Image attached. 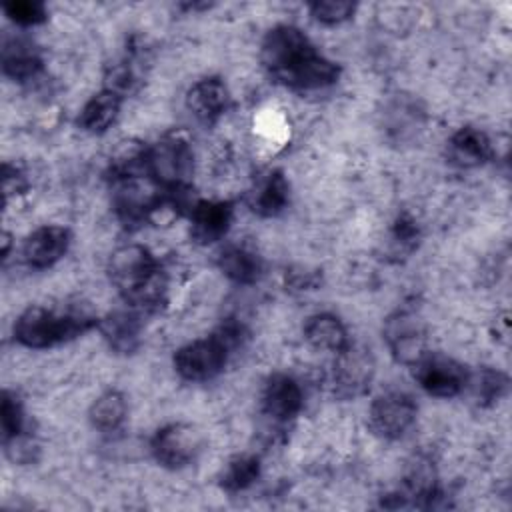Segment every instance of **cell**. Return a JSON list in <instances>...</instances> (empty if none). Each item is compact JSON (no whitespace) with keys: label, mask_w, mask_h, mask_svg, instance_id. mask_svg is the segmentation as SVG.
Instances as JSON below:
<instances>
[{"label":"cell","mask_w":512,"mask_h":512,"mask_svg":"<svg viewBox=\"0 0 512 512\" xmlns=\"http://www.w3.org/2000/svg\"><path fill=\"white\" fill-rule=\"evenodd\" d=\"M244 340V326L228 318L210 336L180 346L174 354V370L188 382H208L226 368L232 350L240 348Z\"/></svg>","instance_id":"obj_3"},{"label":"cell","mask_w":512,"mask_h":512,"mask_svg":"<svg viewBox=\"0 0 512 512\" xmlns=\"http://www.w3.org/2000/svg\"><path fill=\"white\" fill-rule=\"evenodd\" d=\"M506 384H508V380H506V376L500 370L484 368L476 376H472V378L468 376L466 388L468 386L472 388L474 400L478 404H492V402H496L504 394Z\"/></svg>","instance_id":"obj_24"},{"label":"cell","mask_w":512,"mask_h":512,"mask_svg":"<svg viewBox=\"0 0 512 512\" xmlns=\"http://www.w3.org/2000/svg\"><path fill=\"white\" fill-rule=\"evenodd\" d=\"M290 202V184L282 170H270L256 178L248 192V206L262 218L278 216Z\"/></svg>","instance_id":"obj_17"},{"label":"cell","mask_w":512,"mask_h":512,"mask_svg":"<svg viewBox=\"0 0 512 512\" xmlns=\"http://www.w3.org/2000/svg\"><path fill=\"white\" fill-rule=\"evenodd\" d=\"M234 218L228 200H198L190 206V234L198 244L222 240Z\"/></svg>","instance_id":"obj_13"},{"label":"cell","mask_w":512,"mask_h":512,"mask_svg":"<svg viewBox=\"0 0 512 512\" xmlns=\"http://www.w3.org/2000/svg\"><path fill=\"white\" fill-rule=\"evenodd\" d=\"M142 312L134 308H120L108 312L100 322V334L116 354H132L142 338Z\"/></svg>","instance_id":"obj_15"},{"label":"cell","mask_w":512,"mask_h":512,"mask_svg":"<svg viewBox=\"0 0 512 512\" xmlns=\"http://www.w3.org/2000/svg\"><path fill=\"white\" fill-rule=\"evenodd\" d=\"M218 270L232 282L248 286L254 284L262 274L260 256L242 244H228L218 252Z\"/></svg>","instance_id":"obj_20"},{"label":"cell","mask_w":512,"mask_h":512,"mask_svg":"<svg viewBox=\"0 0 512 512\" xmlns=\"http://www.w3.org/2000/svg\"><path fill=\"white\" fill-rule=\"evenodd\" d=\"M418 408L414 398L402 390H388L376 396L368 408V426L382 440H400L416 424Z\"/></svg>","instance_id":"obj_6"},{"label":"cell","mask_w":512,"mask_h":512,"mask_svg":"<svg viewBox=\"0 0 512 512\" xmlns=\"http://www.w3.org/2000/svg\"><path fill=\"white\" fill-rule=\"evenodd\" d=\"M4 14L18 26H38L48 18L46 6L36 0H10L4 4Z\"/></svg>","instance_id":"obj_26"},{"label":"cell","mask_w":512,"mask_h":512,"mask_svg":"<svg viewBox=\"0 0 512 512\" xmlns=\"http://www.w3.org/2000/svg\"><path fill=\"white\" fill-rule=\"evenodd\" d=\"M418 386L434 398H454L464 392L468 372L460 362L442 354H426L412 366Z\"/></svg>","instance_id":"obj_10"},{"label":"cell","mask_w":512,"mask_h":512,"mask_svg":"<svg viewBox=\"0 0 512 512\" xmlns=\"http://www.w3.org/2000/svg\"><path fill=\"white\" fill-rule=\"evenodd\" d=\"M260 60L266 72L292 90H320L340 76L336 62L326 58L296 26L270 28L260 44Z\"/></svg>","instance_id":"obj_1"},{"label":"cell","mask_w":512,"mask_h":512,"mask_svg":"<svg viewBox=\"0 0 512 512\" xmlns=\"http://www.w3.org/2000/svg\"><path fill=\"white\" fill-rule=\"evenodd\" d=\"M108 274L126 304L138 312H156L168 300V274L142 244H124L108 260Z\"/></svg>","instance_id":"obj_2"},{"label":"cell","mask_w":512,"mask_h":512,"mask_svg":"<svg viewBox=\"0 0 512 512\" xmlns=\"http://www.w3.org/2000/svg\"><path fill=\"white\" fill-rule=\"evenodd\" d=\"M260 476V460L254 454H238L220 472L222 490L234 494L250 488Z\"/></svg>","instance_id":"obj_23"},{"label":"cell","mask_w":512,"mask_h":512,"mask_svg":"<svg viewBox=\"0 0 512 512\" xmlns=\"http://www.w3.org/2000/svg\"><path fill=\"white\" fill-rule=\"evenodd\" d=\"M312 16L326 24V26H336L352 18L356 12V4L352 2H340V0H326V2H314L310 4Z\"/></svg>","instance_id":"obj_27"},{"label":"cell","mask_w":512,"mask_h":512,"mask_svg":"<svg viewBox=\"0 0 512 512\" xmlns=\"http://www.w3.org/2000/svg\"><path fill=\"white\" fill-rule=\"evenodd\" d=\"M302 406L304 390L294 376L286 372H276L264 382L260 394V408L270 422L286 424L300 414Z\"/></svg>","instance_id":"obj_11"},{"label":"cell","mask_w":512,"mask_h":512,"mask_svg":"<svg viewBox=\"0 0 512 512\" xmlns=\"http://www.w3.org/2000/svg\"><path fill=\"white\" fill-rule=\"evenodd\" d=\"M376 372L374 356L368 348L348 344L336 354L332 364V386L342 398H358L368 392Z\"/></svg>","instance_id":"obj_9"},{"label":"cell","mask_w":512,"mask_h":512,"mask_svg":"<svg viewBox=\"0 0 512 512\" xmlns=\"http://www.w3.org/2000/svg\"><path fill=\"white\" fill-rule=\"evenodd\" d=\"M304 340L320 352H342L348 344V330L344 326V322L330 312H318L306 318L304 328H302Z\"/></svg>","instance_id":"obj_18"},{"label":"cell","mask_w":512,"mask_h":512,"mask_svg":"<svg viewBox=\"0 0 512 512\" xmlns=\"http://www.w3.org/2000/svg\"><path fill=\"white\" fill-rule=\"evenodd\" d=\"M144 174L166 196L186 192L190 176L194 172V152L186 138L178 134L162 136L150 148L142 152Z\"/></svg>","instance_id":"obj_5"},{"label":"cell","mask_w":512,"mask_h":512,"mask_svg":"<svg viewBox=\"0 0 512 512\" xmlns=\"http://www.w3.org/2000/svg\"><path fill=\"white\" fill-rule=\"evenodd\" d=\"M96 322L84 308L30 306L14 322V340L32 350L52 348L88 332Z\"/></svg>","instance_id":"obj_4"},{"label":"cell","mask_w":512,"mask_h":512,"mask_svg":"<svg viewBox=\"0 0 512 512\" xmlns=\"http://www.w3.org/2000/svg\"><path fill=\"white\" fill-rule=\"evenodd\" d=\"M202 450L200 432L186 422H170L150 438V452L158 464L170 470H180L196 460Z\"/></svg>","instance_id":"obj_8"},{"label":"cell","mask_w":512,"mask_h":512,"mask_svg":"<svg viewBox=\"0 0 512 512\" xmlns=\"http://www.w3.org/2000/svg\"><path fill=\"white\" fill-rule=\"evenodd\" d=\"M128 416V404L122 392L106 390L90 406L88 418L100 432H116Z\"/></svg>","instance_id":"obj_22"},{"label":"cell","mask_w":512,"mask_h":512,"mask_svg":"<svg viewBox=\"0 0 512 512\" xmlns=\"http://www.w3.org/2000/svg\"><path fill=\"white\" fill-rule=\"evenodd\" d=\"M228 106L230 92L218 76L200 78L186 92V108L196 120L204 124H214L216 120H220Z\"/></svg>","instance_id":"obj_14"},{"label":"cell","mask_w":512,"mask_h":512,"mask_svg":"<svg viewBox=\"0 0 512 512\" xmlns=\"http://www.w3.org/2000/svg\"><path fill=\"white\" fill-rule=\"evenodd\" d=\"M0 420H2V432H4V442L14 440L22 436L24 432V410L16 394L10 390L2 392V406H0Z\"/></svg>","instance_id":"obj_25"},{"label":"cell","mask_w":512,"mask_h":512,"mask_svg":"<svg viewBox=\"0 0 512 512\" xmlns=\"http://www.w3.org/2000/svg\"><path fill=\"white\" fill-rule=\"evenodd\" d=\"M70 230L60 224H42L32 230L22 244V260L34 268H52L70 248Z\"/></svg>","instance_id":"obj_12"},{"label":"cell","mask_w":512,"mask_h":512,"mask_svg":"<svg viewBox=\"0 0 512 512\" xmlns=\"http://www.w3.org/2000/svg\"><path fill=\"white\" fill-rule=\"evenodd\" d=\"M2 68H4V74L10 76L12 80L28 82L40 74L42 58L38 56L34 46H30L28 42L12 40V42H4Z\"/></svg>","instance_id":"obj_21"},{"label":"cell","mask_w":512,"mask_h":512,"mask_svg":"<svg viewBox=\"0 0 512 512\" xmlns=\"http://www.w3.org/2000/svg\"><path fill=\"white\" fill-rule=\"evenodd\" d=\"M122 106V96L110 88H102L90 96L78 114V126L88 134L106 132L118 118Z\"/></svg>","instance_id":"obj_19"},{"label":"cell","mask_w":512,"mask_h":512,"mask_svg":"<svg viewBox=\"0 0 512 512\" xmlns=\"http://www.w3.org/2000/svg\"><path fill=\"white\" fill-rule=\"evenodd\" d=\"M384 340L398 364L414 366L428 354V332L414 310H396L384 320Z\"/></svg>","instance_id":"obj_7"},{"label":"cell","mask_w":512,"mask_h":512,"mask_svg":"<svg viewBox=\"0 0 512 512\" xmlns=\"http://www.w3.org/2000/svg\"><path fill=\"white\" fill-rule=\"evenodd\" d=\"M448 160L464 170L470 168H478L482 164H486L494 150H492V142L486 136V132H482L476 126H462L458 128L450 138H448Z\"/></svg>","instance_id":"obj_16"}]
</instances>
